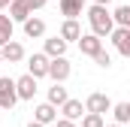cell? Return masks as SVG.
<instances>
[{"instance_id": "2e32d148", "label": "cell", "mask_w": 130, "mask_h": 127, "mask_svg": "<svg viewBox=\"0 0 130 127\" xmlns=\"http://www.w3.org/2000/svg\"><path fill=\"white\" fill-rule=\"evenodd\" d=\"M58 6H61V15L67 18H79L85 12V0H58Z\"/></svg>"}, {"instance_id": "4fadbf2b", "label": "cell", "mask_w": 130, "mask_h": 127, "mask_svg": "<svg viewBox=\"0 0 130 127\" xmlns=\"http://www.w3.org/2000/svg\"><path fill=\"white\" fill-rule=\"evenodd\" d=\"M21 27H24V36H30V39H39V36H45V21H42L39 15H30V18H27Z\"/></svg>"}, {"instance_id": "83f0119b", "label": "cell", "mask_w": 130, "mask_h": 127, "mask_svg": "<svg viewBox=\"0 0 130 127\" xmlns=\"http://www.w3.org/2000/svg\"><path fill=\"white\" fill-rule=\"evenodd\" d=\"M106 127H124V124H118V121H115V124H106Z\"/></svg>"}, {"instance_id": "6da1fadb", "label": "cell", "mask_w": 130, "mask_h": 127, "mask_svg": "<svg viewBox=\"0 0 130 127\" xmlns=\"http://www.w3.org/2000/svg\"><path fill=\"white\" fill-rule=\"evenodd\" d=\"M88 24H91V30L97 33V36H112V30H115V15L103 6V3H91L88 6Z\"/></svg>"}, {"instance_id": "7a4b0ae2", "label": "cell", "mask_w": 130, "mask_h": 127, "mask_svg": "<svg viewBox=\"0 0 130 127\" xmlns=\"http://www.w3.org/2000/svg\"><path fill=\"white\" fill-rule=\"evenodd\" d=\"M18 103V88H15V79L9 76H0V109H12Z\"/></svg>"}, {"instance_id": "603a6c76", "label": "cell", "mask_w": 130, "mask_h": 127, "mask_svg": "<svg viewBox=\"0 0 130 127\" xmlns=\"http://www.w3.org/2000/svg\"><path fill=\"white\" fill-rule=\"evenodd\" d=\"M45 3H48V0H27V6H30L33 12H36V9H42V6H45Z\"/></svg>"}, {"instance_id": "e0dca14e", "label": "cell", "mask_w": 130, "mask_h": 127, "mask_svg": "<svg viewBox=\"0 0 130 127\" xmlns=\"http://www.w3.org/2000/svg\"><path fill=\"white\" fill-rule=\"evenodd\" d=\"M67 100H70V97H67V88H64V82H55V85L48 88V103H55V106L61 109V106L67 103Z\"/></svg>"}, {"instance_id": "d6986e66", "label": "cell", "mask_w": 130, "mask_h": 127, "mask_svg": "<svg viewBox=\"0 0 130 127\" xmlns=\"http://www.w3.org/2000/svg\"><path fill=\"white\" fill-rule=\"evenodd\" d=\"M112 115L118 124H127L130 121V103H112Z\"/></svg>"}, {"instance_id": "cb8c5ba5", "label": "cell", "mask_w": 130, "mask_h": 127, "mask_svg": "<svg viewBox=\"0 0 130 127\" xmlns=\"http://www.w3.org/2000/svg\"><path fill=\"white\" fill-rule=\"evenodd\" d=\"M55 127H76V121H70V118H58Z\"/></svg>"}, {"instance_id": "9a60e30c", "label": "cell", "mask_w": 130, "mask_h": 127, "mask_svg": "<svg viewBox=\"0 0 130 127\" xmlns=\"http://www.w3.org/2000/svg\"><path fill=\"white\" fill-rule=\"evenodd\" d=\"M3 61H9V64L24 61V45H21V42H15V39H9V42L3 45Z\"/></svg>"}, {"instance_id": "3957f363", "label": "cell", "mask_w": 130, "mask_h": 127, "mask_svg": "<svg viewBox=\"0 0 130 127\" xmlns=\"http://www.w3.org/2000/svg\"><path fill=\"white\" fill-rule=\"evenodd\" d=\"M70 73H73V64L67 61V55L52 58V61H48V79H52V82H67V79H70Z\"/></svg>"}, {"instance_id": "8992f818", "label": "cell", "mask_w": 130, "mask_h": 127, "mask_svg": "<svg viewBox=\"0 0 130 127\" xmlns=\"http://www.w3.org/2000/svg\"><path fill=\"white\" fill-rule=\"evenodd\" d=\"M112 45H115L118 55L130 58V27H118V24H115V30H112Z\"/></svg>"}, {"instance_id": "484cf974", "label": "cell", "mask_w": 130, "mask_h": 127, "mask_svg": "<svg viewBox=\"0 0 130 127\" xmlns=\"http://www.w3.org/2000/svg\"><path fill=\"white\" fill-rule=\"evenodd\" d=\"M27 127H48V124H39V121H30Z\"/></svg>"}, {"instance_id": "f1b7e54d", "label": "cell", "mask_w": 130, "mask_h": 127, "mask_svg": "<svg viewBox=\"0 0 130 127\" xmlns=\"http://www.w3.org/2000/svg\"><path fill=\"white\" fill-rule=\"evenodd\" d=\"M0 64H3V49H0Z\"/></svg>"}, {"instance_id": "52a82bcc", "label": "cell", "mask_w": 130, "mask_h": 127, "mask_svg": "<svg viewBox=\"0 0 130 127\" xmlns=\"http://www.w3.org/2000/svg\"><path fill=\"white\" fill-rule=\"evenodd\" d=\"M100 49H103V36H97V33H82V39H79V52L82 55H88V58H94Z\"/></svg>"}, {"instance_id": "9c48e42d", "label": "cell", "mask_w": 130, "mask_h": 127, "mask_svg": "<svg viewBox=\"0 0 130 127\" xmlns=\"http://www.w3.org/2000/svg\"><path fill=\"white\" fill-rule=\"evenodd\" d=\"M85 109L88 112H112V100L106 94H100V91H94V94H88V100H85Z\"/></svg>"}, {"instance_id": "5b68a950", "label": "cell", "mask_w": 130, "mask_h": 127, "mask_svg": "<svg viewBox=\"0 0 130 127\" xmlns=\"http://www.w3.org/2000/svg\"><path fill=\"white\" fill-rule=\"evenodd\" d=\"M15 88H18V100H33L36 97V76H30V73H24L21 79H15Z\"/></svg>"}, {"instance_id": "44dd1931", "label": "cell", "mask_w": 130, "mask_h": 127, "mask_svg": "<svg viewBox=\"0 0 130 127\" xmlns=\"http://www.w3.org/2000/svg\"><path fill=\"white\" fill-rule=\"evenodd\" d=\"M82 127H106V121H103L100 112H85L82 115Z\"/></svg>"}, {"instance_id": "4316f807", "label": "cell", "mask_w": 130, "mask_h": 127, "mask_svg": "<svg viewBox=\"0 0 130 127\" xmlns=\"http://www.w3.org/2000/svg\"><path fill=\"white\" fill-rule=\"evenodd\" d=\"M94 3H103V6H109V3H112V0H94Z\"/></svg>"}, {"instance_id": "7c38bea8", "label": "cell", "mask_w": 130, "mask_h": 127, "mask_svg": "<svg viewBox=\"0 0 130 127\" xmlns=\"http://www.w3.org/2000/svg\"><path fill=\"white\" fill-rule=\"evenodd\" d=\"M61 36H64L67 42H79V39H82V24H79V18H67L64 24H61Z\"/></svg>"}, {"instance_id": "277c9868", "label": "cell", "mask_w": 130, "mask_h": 127, "mask_svg": "<svg viewBox=\"0 0 130 127\" xmlns=\"http://www.w3.org/2000/svg\"><path fill=\"white\" fill-rule=\"evenodd\" d=\"M48 55L45 52H36V55H30L27 58V73L30 76H36V79H42V76H48Z\"/></svg>"}, {"instance_id": "7402d4cb", "label": "cell", "mask_w": 130, "mask_h": 127, "mask_svg": "<svg viewBox=\"0 0 130 127\" xmlns=\"http://www.w3.org/2000/svg\"><path fill=\"white\" fill-rule=\"evenodd\" d=\"M94 61H97V67H103V70H109V67H112V55H109L106 49H100L97 55H94Z\"/></svg>"}, {"instance_id": "ba28073f", "label": "cell", "mask_w": 130, "mask_h": 127, "mask_svg": "<svg viewBox=\"0 0 130 127\" xmlns=\"http://www.w3.org/2000/svg\"><path fill=\"white\" fill-rule=\"evenodd\" d=\"M33 121H39V124H55L58 121V106L55 103H39L36 109H33Z\"/></svg>"}, {"instance_id": "30bf717a", "label": "cell", "mask_w": 130, "mask_h": 127, "mask_svg": "<svg viewBox=\"0 0 130 127\" xmlns=\"http://www.w3.org/2000/svg\"><path fill=\"white\" fill-rule=\"evenodd\" d=\"M9 15H12L15 24H24V21L33 15V9L27 6V0H12V3H9Z\"/></svg>"}, {"instance_id": "5bb4252c", "label": "cell", "mask_w": 130, "mask_h": 127, "mask_svg": "<svg viewBox=\"0 0 130 127\" xmlns=\"http://www.w3.org/2000/svg\"><path fill=\"white\" fill-rule=\"evenodd\" d=\"M67 45H70V42H67L61 33H58V36H48V39H45V55H48V58H61V55H67Z\"/></svg>"}, {"instance_id": "8fae6325", "label": "cell", "mask_w": 130, "mask_h": 127, "mask_svg": "<svg viewBox=\"0 0 130 127\" xmlns=\"http://www.w3.org/2000/svg\"><path fill=\"white\" fill-rule=\"evenodd\" d=\"M85 112H88V109L82 106V100H73V97L61 106V115H64V118H70V121H82V115H85Z\"/></svg>"}, {"instance_id": "ac0fdd59", "label": "cell", "mask_w": 130, "mask_h": 127, "mask_svg": "<svg viewBox=\"0 0 130 127\" xmlns=\"http://www.w3.org/2000/svg\"><path fill=\"white\" fill-rule=\"evenodd\" d=\"M12 27H15V21H12V15H0V49L12 39Z\"/></svg>"}, {"instance_id": "ffe728a7", "label": "cell", "mask_w": 130, "mask_h": 127, "mask_svg": "<svg viewBox=\"0 0 130 127\" xmlns=\"http://www.w3.org/2000/svg\"><path fill=\"white\" fill-rule=\"evenodd\" d=\"M112 15H115V24L118 27H130V3H121Z\"/></svg>"}, {"instance_id": "d4e9b609", "label": "cell", "mask_w": 130, "mask_h": 127, "mask_svg": "<svg viewBox=\"0 0 130 127\" xmlns=\"http://www.w3.org/2000/svg\"><path fill=\"white\" fill-rule=\"evenodd\" d=\"M9 3H12V0H0V9H9Z\"/></svg>"}]
</instances>
